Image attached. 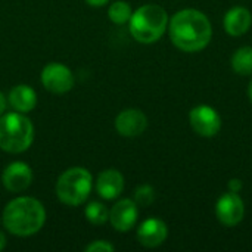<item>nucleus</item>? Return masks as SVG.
Segmentation results:
<instances>
[{"label": "nucleus", "mask_w": 252, "mask_h": 252, "mask_svg": "<svg viewBox=\"0 0 252 252\" xmlns=\"http://www.w3.org/2000/svg\"><path fill=\"white\" fill-rule=\"evenodd\" d=\"M173 44L188 53L205 49L213 37V27L205 13L196 9H183L168 21Z\"/></svg>", "instance_id": "f257e3e1"}, {"label": "nucleus", "mask_w": 252, "mask_h": 252, "mask_svg": "<svg viewBox=\"0 0 252 252\" xmlns=\"http://www.w3.org/2000/svg\"><path fill=\"white\" fill-rule=\"evenodd\" d=\"M3 226L15 236H31L37 233L46 221V210L43 204L31 196H19L12 199L3 210Z\"/></svg>", "instance_id": "f03ea898"}, {"label": "nucleus", "mask_w": 252, "mask_h": 252, "mask_svg": "<svg viewBox=\"0 0 252 252\" xmlns=\"http://www.w3.org/2000/svg\"><path fill=\"white\" fill-rule=\"evenodd\" d=\"M130 32L133 38L143 44L158 41L168 28V13L159 4H143L130 18Z\"/></svg>", "instance_id": "7ed1b4c3"}, {"label": "nucleus", "mask_w": 252, "mask_h": 252, "mask_svg": "<svg viewBox=\"0 0 252 252\" xmlns=\"http://www.w3.org/2000/svg\"><path fill=\"white\" fill-rule=\"evenodd\" d=\"M34 140V127L22 112L0 115V149L9 154L25 152Z\"/></svg>", "instance_id": "20e7f679"}, {"label": "nucleus", "mask_w": 252, "mask_h": 252, "mask_svg": "<svg viewBox=\"0 0 252 252\" xmlns=\"http://www.w3.org/2000/svg\"><path fill=\"white\" fill-rule=\"evenodd\" d=\"M93 179L89 170L83 167H72L63 171L56 182L58 199L69 207L81 205L90 195Z\"/></svg>", "instance_id": "39448f33"}, {"label": "nucleus", "mask_w": 252, "mask_h": 252, "mask_svg": "<svg viewBox=\"0 0 252 252\" xmlns=\"http://www.w3.org/2000/svg\"><path fill=\"white\" fill-rule=\"evenodd\" d=\"M41 84L50 93L63 94L74 87V75L66 65L50 62L41 71Z\"/></svg>", "instance_id": "423d86ee"}, {"label": "nucleus", "mask_w": 252, "mask_h": 252, "mask_svg": "<svg viewBox=\"0 0 252 252\" xmlns=\"http://www.w3.org/2000/svg\"><path fill=\"white\" fill-rule=\"evenodd\" d=\"M192 130L201 137H214L221 128V117L208 105H198L189 114Z\"/></svg>", "instance_id": "0eeeda50"}, {"label": "nucleus", "mask_w": 252, "mask_h": 252, "mask_svg": "<svg viewBox=\"0 0 252 252\" xmlns=\"http://www.w3.org/2000/svg\"><path fill=\"white\" fill-rule=\"evenodd\" d=\"M216 216L223 226L227 227L238 226L245 216V205L242 198L230 190L223 193L216 204Z\"/></svg>", "instance_id": "6e6552de"}, {"label": "nucleus", "mask_w": 252, "mask_h": 252, "mask_svg": "<svg viewBox=\"0 0 252 252\" xmlns=\"http://www.w3.org/2000/svg\"><path fill=\"white\" fill-rule=\"evenodd\" d=\"M148 127L146 115L136 108L121 111L115 118V128L124 137H137Z\"/></svg>", "instance_id": "1a4fd4ad"}, {"label": "nucleus", "mask_w": 252, "mask_h": 252, "mask_svg": "<svg viewBox=\"0 0 252 252\" xmlns=\"http://www.w3.org/2000/svg\"><path fill=\"white\" fill-rule=\"evenodd\" d=\"M1 182L9 192L13 193L24 192L25 189H28V186L32 182V171L30 165L25 162L21 161L12 162L4 168L1 174Z\"/></svg>", "instance_id": "9d476101"}, {"label": "nucleus", "mask_w": 252, "mask_h": 252, "mask_svg": "<svg viewBox=\"0 0 252 252\" xmlns=\"http://www.w3.org/2000/svg\"><path fill=\"white\" fill-rule=\"evenodd\" d=\"M139 217L137 204L133 199L118 201L109 211V221L118 232H128L134 227Z\"/></svg>", "instance_id": "9b49d317"}, {"label": "nucleus", "mask_w": 252, "mask_h": 252, "mask_svg": "<svg viewBox=\"0 0 252 252\" xmlns=\"http://www.w3.org/2000/svg\"><path fill=\"white\" fill-rule=\"evenodd\" d=\"M168 236L167 224L161 219H148L137 229V241L145 248H157L165 242Z\"/></svg>", "instance_id": "f8f14e48"}, {"label": "nucleus", "mask_w": 252, "mask_h": 252, "mask_svg": "<svg viewBox=\"0 0 252 252\" xmlns=\"http://www.w3.org/2000/svg\"><path fill=\"white\" fill-rule=\"evenodd\" d=\"M124 189V177L118 170L109 168L99 174L96 180V192L100 198L112 201L121 195Z\"/></svg>", "instance_id": "ddd939ff"}, {"label": "nucleus", "mask_w": 252, "mask_h": 252, "mask_svg": "<svg viewBox=\"0 0 252 252\" xmlns=\"http://www.w3.org/2000/svg\"><path fill=\"white\" fill-rule=\"evenodd\" d=\"M224 31L232 37H239L248 32L252 25L251 12L244 6H235L226 12L223 19Z\"/></svg>", "instance_id": "4468645a"}, {"label": "nucleus", "mask_w": 252, "mask_h": 252, "mask_svg": "<svg viewBox=\"0 0 252 252\" xmlns=\"http://www.w3.org/2000/svg\"><path fill=\"white\" fill-rule=\"evenodd\" d=\"M9 105L22 114H27L30 111H32L37 105V94L34 92L32 87L27 86V84H18L15 86L10 93H9Z\"/></svg>", "instance_id": "2eb2a0df"}, {"label": "nucleus", "mask_w": 252, "mask_h": 252, "mask_svg": "<svg viewBox=\"0 0 252 252\" xmlns=\"http://www.w3.org/2000/svg\"><path fill=\"white\" fill-rule=\"evenodd\" d=\"M232 68L239 75H251L252 74V47L244 46L239 47L232 56Z\"/></svg>", "instance_id": "dca6fc26"}, {"label": "nucleus", "mask_w": 252, "mask_h": 252, "mask_svg": "<svg viewBox=\"0 0 252 252\" xmlns=\"http://www.w3.org/2000/svg\"><path fill=\"white\" fill-rule=\"evenodd\" d=\"M133 15V10H131V6L127 3V1H123V0H118V1H114L109 9H108V16L109 19L117 24V25H123L126 22L130 21Z\"/></svg>", "instance_id": "f3484780"}, {"label": "nucleus", "mask_w": 252, "mask_h": 252, "mask_svg": "<svg viewBox=\"0 0 252 252\" xmlns=\"http://www.w3.org/2000/svg\"><path fill=\"white\" fill-rule=\"evenodd\" d=\"M86 219L94 226H102L109 220V211L102 202L93 201L86 207Z\"/></svg>", "instance_id": "a211bd4d"}, {"label": "nucleus", "mask_w": 252, "mask_h": 252, "mask_svg": "<svg viewBox=\"0 0 252 252\" xmlns=\"http://www.w3.org/2000/svg\"><path fill=\"white\" fill-rule=\"evenodd\" d=\"M133 201L137 204V207H149L155 201V190L151 185H142L134 190Z\"/></svg>", "instance_id": "6ab92c4d"}, {"label": "nucleus", "mask_w": 252, "mask_h": 252, "mask_svg": "<svg viewBox=\"0 0 252 252\" xmlns=\"http://www.w3.org/2000/svg\"><path fill=\"white\" fill-rule=\"evenodd\" d=\"M114 250V245L106 241H94L86 248V252H112Z\"/></svg>", "instance_id": "aec40b11"}, {"label": "nucleus", "mask_w": 252, "mask_h": 252, "mask_svg": "<svg viewBox=\"0 0 252 252\" xmlns=\"http://www.w3.org/2000/svg\"><path fill=\"white\" fill-rule=\"evenodd\" d=\"M227 188H229V190H230V192L239 193V192L242 190L244 185H242V182H241L239 179H232V180H229V183H227Z\"/></svg>", "instance_id": "412c9836"}, {"label": "nucleus", "mask_w": 252, "mask_h": 252, "mask_svg": "<svg viewBox=\"0 0 252 252\" xmlns=\"http://www.w3.org/2000/svg\"><path fill=\"white\" fill-rule=\"evenodd\" d=\"M87 1V4H90V6H93V7H102V6H105L109 0H86Z\"/></svg>", "instance_id": "4be33fe9"}, {"label": "nucleus", "mask_w": 252, "mask_h": 252, "mask_svg": "<svg viewBox=\"0 0 252 252\" xmlns=\"http://www.w3.org/2000/svg\"><path fill=\"white\" fill-rule=\"evenodd\" d=\"M6 105H7L6 97H4V94L0 92V115H1V114H4V111H6Z\"/></svg>", "instance_id": "5701e85b"}, {"label": "nucleus", "mask_w": 252, "mask_h": 252, "mask_svg": "<svg viewBox=\"0 0 252 252\" xmlns=\"http://www.w3.org/2000/svg\"><path fill=\"white\" fill-rule=\"evenodd\" d=\"M6 247V236L0 232V251Z\"/></svg>", "instance_id": "b1692460"}, {"label": "nucleus", "mask_w": 252, "mask_h": 252, "mask_svg": "<svg viewBox=\"0 0 252 252\" xmlns=\"http://www.w3.org/2000/svg\"><path fill=\"white\" fill-rule=\"evenodd\" d=\"M248 96H250V100L252 102V80L250 83V87H248Z\"/></svg>", "instance_id": "393cba45"}]
</instances>
